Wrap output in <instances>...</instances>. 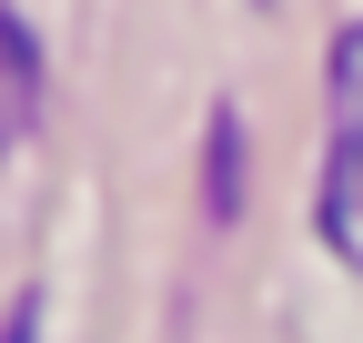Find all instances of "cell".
<instances>
[{
    "label": "cell",
    "mask_w": 363,
    "mask_h": 343,
    "mask_svg": "<svg viewBox=\"0 0 363 343\" xmlns=\"http://www.w3.org/2000/svg\"><path fill=\"white\" fill-rule=\"evenodd\" d=\"M323 242L363 263V30L333 51V152H323Z\"/></svg>",
    "instance_id": "1"
},
{
    "label": "cell",
    "mask_w": 363,
    "mask_h": 343,
    "mask_svg": "<svg viewBox=\"0 0 363 343\" xmlns=\"http://www.w3.org/2000/svg\"><path fill=\"white\" fill-rule=\"evenodd\" d=\"M30 121H40V40L0 11V152H11Z\"/></svg>",
    "instance_id": "2"
}]
</instances>
